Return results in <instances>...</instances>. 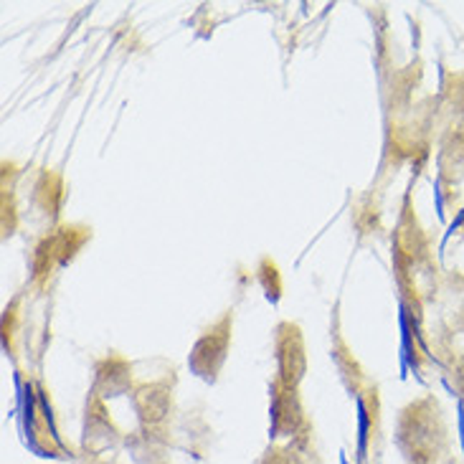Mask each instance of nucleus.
I'll use <instances>...</instances> for the list:
<instances>
[{"label":"nucleus","mask_w":464,"mask_h":464,"mask_svg":"<svg viewBox=\"0 0 464 464\" xmlns=\"http://www.w3.org/2000/svg\"><path fill=\"white\" fill-rule=\"evenodd\" d=\"M396 444L411 464H440L447 457V429L437 401L421 399L403 409Z\"/></svg>","instance_id":"f257e3e1"},{"label":"nucleus","mask_w":464,"mask_h":464,"mask_svg":"<svg viewBox=\"0 0 464 464\" xmlns=\"http://www.w3.org/2000/svg\"><path fill=\"white\" fill-rule=\"evenodd\" d=\"M231 327H234V313H224L208 330H203V335L196 340V345L190 351V371L208 383H214L224 363H227Z\"/></svg>","instance_id":"f03ea898"},{"label":"nucleus","mask_w":464,"mask_h":464,"mask_svg":"<svg viewBox=\"0 0 464 464\" xmlns=\"http://www.w3.org/2000/svg\"><path fill=\"white\" fill-rule=\"evenodd\" d=\"M275 361H276V383L297 389L307 373V355H304V340L300 327L292 323H282L275 335Z\"/></svg>","instance_id":"7ed1b4c3"},{"label":"nucleus","mask_w":464,"mask_h":464,"mask_svg":"<svg viewBox=\"0 0 464 464\" xmlns=\"http://www.w3.org/2000/svg\"><path fill=\"white\" fill-rule=\"evenodd\" d=\"M272 437H285V440H297L310 434L307 419H304V409H302L297 389H287L282 383L272 386Z\"/></svg>","instance_id":"20e7f679"},{"label":"nucleus","mask_w":464,"mask_h":464,"mask_svg":"<svg viewBox=\"0 0 464 464\" xmlns=\"http://www.w3.org/2000/svg\"><path fill=\"white\" fill-rule=\"evenodd\" d=\"M130 396L142 429H160L173 411V389L168 381L138 383Z\"/></svg>","instance_id":"39448f33"},{"label":"nucleus","mask_w":464,"mask_h":464,"mask_svg":"<svg viewBox=\"0 0 464 464\" xmlns=\"http://www.w3.org/2000/svg\"><path fill=\"white\" fill-rule=\"evenodd\" d=\"M120 444V431L114 427L112 416L107 414L104 401L92 393L84 416V452L102 454L104 450H114Z\"/></svg>","instance_id":"423d86ee"},{"label":"nucleus","mask_w":464,"mask_h":464,"mask_svg":"<svg viewBox=\"0 0 464 464\" xmlns=\"http://www.w3.org/2000/svg\"><path fill=\"white\" fill-rule=\"evenodd\" d=\"M94 396L114 399L122 393H132V363L122 355H107L94 365Z\"/></svg>","instance_id":"0eeeda50"},{"label":"nucleus","mask_w":464,"mask_h":464,"mask_svg":"<svg viewBox=\"0 0 464 464\" xmlns=\"http://www.w3.org/2000/svg\"><path fill=\"white\" fill-rule=\"evenodd\" d=\"M310 452V434L292 440L287 447H275L264 454L259 464H304V457Z\"/></svg>","instance_id":"6e6552de"},{"label":"nucleus","mask_w":464,"mask_h":464,"mask_svg":"<svg viewBox=\"0 0 464 464\" xmlns=\"http://www.w3.org/2000/svg\"><path fill=\"white\" fill-rule=\"evenodd\" d=\"M94 464H107V462H94Z\"/></svg>","instance_id":"1a4fd4ad"}]
</instances>
